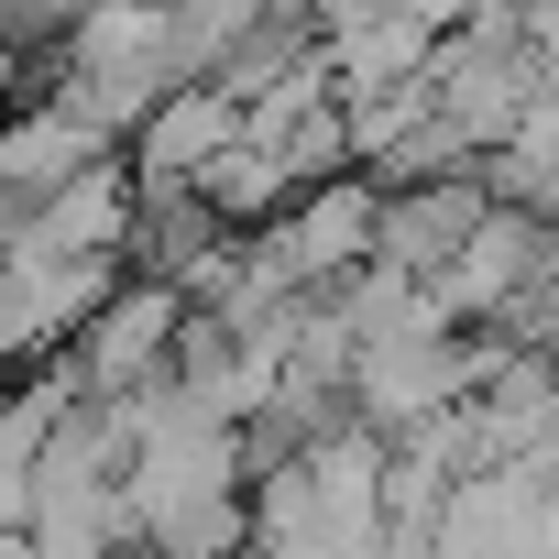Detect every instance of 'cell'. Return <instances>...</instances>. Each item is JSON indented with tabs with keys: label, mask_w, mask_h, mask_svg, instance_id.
I'll use <instances>...</instances> for the list:
<instances>
[{
	"label": "cell",
	"mask_w": 559,
	"mask_h": 559,
	"mask_svg": "<svg viewBox=\"0 0 559 559\" xmlns=\"http://www.w3.org/2000/svg\"><path fill=\"white\" fill-rule=\"evenodd\" d=\"M493 230V187L483 165L472 176H428V187H395L384 198V230H373V274H395V286H450V274L472 263V241Z\"/></svg>",
	"instance_id": "1"
}]
</instances>
